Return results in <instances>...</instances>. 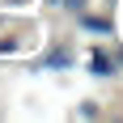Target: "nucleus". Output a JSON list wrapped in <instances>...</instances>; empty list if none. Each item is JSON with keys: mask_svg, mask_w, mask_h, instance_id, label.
<instances>
[{"mask_svg": "<svg viewBox=\"0 0 123 123\" xmlns=\"http://www.w3.org/2000/svg\"><path fill=\"white\" fill-rule=\"evenodd\" d=\"M64 4H68V9H72V13H81V0H64Z\"/></svg>", "mask_w": 123, "mask_h": 123, "instance_id": "20e7f679", "label": "nucleus"}, {"mask_svg": "<svg viewBox=\"0 0 123 123\" xmlns=\"http://www.w3.org/2000/svg\"><path fill=\"white\" fill-rule=\"evenodd\" d=\"M89 64H93V76H111V72H115V64L106 60V51H93V55H89Z\"/></svg>", "mask_w": 123, "mask_h": 123, "instance_id": "f257e3e1", "label": "nucleus"}, {"mask_svg": "<svg viewBox=\"0 0 123 123\" xmlns=\"http://www.w3.org/2000/svg\"><path fill=\"white\" fill-rule=\"evenodd\" d=\"M43 68H68V51H64V47L47 51V55H43Z\"/></svg>", "mask_w": 123, "mask_h": 123, "instance_id": "f03ea898", "label": "nucleus"}, {"mask_svg": "<svg viewBox=\"0 0 123 123\" xmlns=\"http://www.w3.org/2000/svg\"><path fill=\"white\" fill-rule=\"evenodd\" d=\"M81 30H98V34H106L111 21H102V17H81Z\"/></svg>", "mask_w": 123, "mask_h": 123, "instance_id": "7ed1b4c3", "label": "nucleus"}, {"mask_svg": "<svg viewBox=\"0 0 123 123\" xmlns=\"http://www.w3.org/2000/svg\"><path fill=\"white\" fill-rule=\"evenodd\" d=\"M13 4H30V0H13Z\"/></svg>", "mask_w": 123, "mask_h": 123, "instance_id": "39448f33", "label": "nucleus"}]
</instances>
